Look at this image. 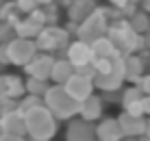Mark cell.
<instances>
[{
    "mask_svg": "<svg viewBox=\"0 0 150 141\" xmlns=\"http://www.w3.org/2000/svg\"><path fill=\"white\" fill-rule=\"evenodd\" d=\"M96 141H100V139H96Z\"/></svg>",
    "mask_w": 150,
    "mask_h": 141,
    "instance_id": "obj_42",
    "label": "cell"
},
{
    "mask_svg": "<svg viewBox=\"0 0 150 141\" xmlns=\"http://www.w3.org/2000/svg\"><path fill=\"white\" fill-rule=\"evenodd\" d=\"M39 104H46L41 96H35V93H26V96H22V98L18 100V109H20L22 113H28L30 109L39 106Z\"/></svg>",
    "mask_w": 150,
    "mask_h": 141,
    "instance_id": "obj_24",
    "label": "cell"
},
{
    "mask_svg": "<svg viewBox=\"0 0 150 141\" xmlns=\"http://www.w3.org/2000/svg\"><path fill=\"white\" fill-rule=\"evenodd\" d=\"M35 44H37L39 52H48V54L65 52V50H68V46L72 44V33L65 28V26L50 24V26H46V28L37 35Z\"/></svg>",
    "mask_w": 150,
    "mask_h": 141,
    "instance_id": "obj_4",
    "label": "cell"
},
{
    "mask_svg": "<svg viewBox=\"0 0 150 141\" xmlns=\"http://www.w3.org/2000/svg\"><path fill=\"white\" fill-rule=\"evenodd\" d=\"M96 9H98V0H72L70 7L65 9V11H68V20L70 22L81 24V22H85Z\"/></svg>",
    "mask_w": 150,
    "mask_h": 141,
    "instance_id": "obj_15",
    "label": "cell"
},
{
    "mask_svg": "<svg viewBox=\"0 0 150 141\" xmlns=\"http://www.w3.org/2000/svg\"><path fill=\"white\" fill-rule=\"evenodd\" d=\"M13 2H15V4H18V9H20V11H22L24 15H28V13H33V11H35V9H37V7H39V2H37V0H13Z\"/></svg>",
    "mask_w": 150,
    "mask_h": 141,
    "instance_id": "obj_28",
    "label": "cell"
},
{
    "mask_svg": "<svg viewBox=\"0 0 150 141\" xmlns=\"http://www.w3.org/2000/svg\"><path fill=\"white\" fill-rule=\"evenodd\" d=\"M74 74H76V67L72 65V61L68 59V56H59V59L54 61V67H52V76H50V80L57 82V85H65V82H68Z\"/></svg>",
    "mask_w": 150,
    "mask_h": 141,
    "instance_id": "obj_18",
    "label": "cell"
},
{
    "mask_svg": "<svg viewBox=\"0 0 150 141\" xmlns=\"http://www.w3.org/2000/svg\"><path fill=\"white\" fill-rule=\"evenodd\" d=\"M102 96H96V93H91L87 100H83L81 102V113H79V117L83 119H87V122H100L102 119Z\"/></svg>",
    "mask_w": 150,
    "mask_h": 141,
    "instance_id": "obj_16",
    "label": "cell"
},
{
    "mask_svg": "<svg viewBox=\"0 0 150 141\" xmlns=\"http://www.w3.org/2000/svg\"><path fill=\"white\" fill-rule=\"evenodd\" d=\"M65 89H68L76 100L83 102V100H87L91 93H96V82H94L91 76H85V74H81V72H76V74L65 82Z\"/></svg>",
    "mask_w": 150,
    "mask_h": 141,
    "instance_id": "obj_11",
    "label": "cell"
},
{
    "mask_svg": "<svg viewBox=\"0 0 150 141\" xmlns=\"http://www.w3.org/2000/svg\"><path fill=\"white\" fill-rule=\"evenodd\" d=\"M44 102L50 111L54 113L57 119H63V122H70L81 113V100H76L72 93L65 89V85H50V89L46 91Z\"/></svg>",
    "mask_w": 150,
    "mask_h": 141,
    "instance_id": "obj_1",
    "label": "cell"
},
{
    "mask_svg": "<svg viewBox=\"0 0 150 141\" xmlns=\"http://www.w3.org/2000/svg\"><path fill=\"white\" fill-rule=\"evenodd\" d=\"M109 26H111V20L105 15V11H102L100 4H98L96 11L91 13L89 18L85 20V22H81V24H79L76 37L83 39V41H89V44H94L96 39L105 37V35L109 33Z\"/></svg>",
    "mask_w": 150,
    "mask_h": 141,
    "instance_id": "obj_6",
    "label": "cell"
},
{
    "mask_svg": "<svg viewBox=\"0 0 150 141\" xmlns=\"http://www.w3.org/2000/svg\"><path fill=\"white\" fill-rule=\"evenodd\" d=\"M96 135L100 141H124V130L117 117H102L96 122Z\"/></svg>",
    "mask_w": 150,
    "mask_h": 141,
    "instance_id": "obj_13",
    "label": "cell"
},
{
    "mask_svg": "<svg viewBox=\"0 0 150 141\" xmlns=\"http://www.w3.org/2000/svg\"><path fill=\"white\" fill-rule=\"evenodd\" d=\"M91 46H94V56L96 59H120V56H124L107 35L100 37V39H96Z\"/></svg>",
    "mask_w": 150,
    "mask_h": 141,
    "instance_id": "obj_19",
    "label": "cell"
},
{
    "mask_svg": "<svg viewBox=\"0 0 150 141\" xmlns=\"http://www.w3.org/2000/svg\"><path fill=\"white\" fill-rule=\"evenodd\" d=\"M142 39H144V50L150 52V30H146V33L142 35Z\"/></svg>",
    "mask_w": 150,
    "mask_h": 141,
    "instance_id": "obj_32",
    "label": "cell"
},
{
    "mask_svg": "<svg viewBox=\"0 0 150 141\" xmlns=\"http://www.w3.org/2000/svg\"><path fill=\"white\" fill-rule=\"evenodd\" d=\"M124 74H126V80L137 82L146 74V59L139 52L137 54H126L124 56Z\"/></svg>",
    "mask_w": 150,
    "mask_h": 141,
    "instance_id": "obj_17",
    "label": "cell"
},
{
    "mask_svg": "<svg viewBox=\"0 0 150 141\" xmlns=\"http://www.w3.org/2000/svg\"><path fill=\"white\" fill-rule=\"evenodd\" d=\"M137 85L144 89V93H146V96H150V74H144V76L137 80Z\"/></svg>",
    "mask_w": 150,
    "mask_h": 141,
    "instance_id": "obj_30",
    "label": "cell"
},
{
    "mask_svg": "<svg viewBox=\"0 0 150 141\" xmlns=\"http://www.w3.org/2000/svg\"><path fill=\"white\" fill-rule=\"evenodd\" d=\"M144 96H146V93H144V89L135 82L133 87L124 89V93H122V106H126V104H131V102H135V100H142Z\"/></svg>",
    "mask_w": 150,
    "mask_h": 141,
    "instance_id": "obj_25",
    "label": "cell"
},
{
    "mask_svg": "<svg viewBox=\"0 0 150 141\" xmlns=\"http://www.w3.org/2000/svg\"><path fill=\"white\" fill-rule=\"evenodd\" d=\"M142 102H144V113L150 117V96H144L142 98Z\"/></svg>",
    "mask_w": 150,
    "mask_h": 141,
    "instance_id": "obj_33",
    "label": "cell"
},
{
    "mask_svg": "<svg viewBox=\"0 0 150 141\" xmlns=\"http://www.w3.org/2000/svg\"><path fill=\"white\" fill-rule=\"evenodd\" d=\"M0 22H2V18H0Z\"/></svg>",
    "mask_w": 150,
    "mask_h": 141,
    "instance_id": "obj_41",
    "label": "cell"
},
{
    "mask_svg": "<svg viewBox=\"0 0 150 141\" xmlns=\"http://www.w3.org/2000/svg\"><path fill=\"white\" fill-rule=\"evenodd\" d=\"M18 37V33H15V26L9 24V22H0V41L2 44H9L11 39Z\"/></svg>",
    "mask_w": 150,
    "mask_h": 141,
    "instance_id": "obj_26",
    "label": "cell"
},
{
    "mask_svg": "<svg viewBox=\"0 0 150 141\" xmlns=\"http://www.w3.org/2000/svg\"><path fill=\"white\" fill-rule=\"evenodd\" d=\"M131 0H109V4H113V7H117V9H122L124 4H128Z\"/></svg>",
    "mask_w": 150,
    "mask_h": 141,
    "instance_id": "obj_34",
    "label": "cell"
},
{
    "mask_svg": "<svg viewBox=\"0 0 150 141\" xmlns=\"http://www.w3.org/2000/svg\"><path fill=\"white\" fill-rule=\"evenodd\" d=\"M57 122L59 119L54 117V113L46 104H39V106L30 109L26 113V135H28V139L50 141L57 135V130H59Z\"/></svg>",
    "mask_w": 150,
    "mask_h": 141,
    "instance_id": "obj_2",
    "label": "cell"
},
{
    "mask_svg": "<svg viewBox=\"0 0 150 141\" xmlns=\"http://www.w3.org/2000/svg\"><path fill=\"white\" fill-rule=\"evenodd\" d=\"M48 89H50L48 80L33 78V76H28V78H26V93H35V96H41V98H44Z\"/></svg>",
    "mask_w": 150,
    "mask_h": 141,
    "instance_id": "obj_23",
    "label": "cell"
},
{
    "mask_svg": "<svg viewBox=\"0 0 150 141\" xmlns=\"http://www.w3.org/2000/svg\"><path fill=\"white\" fill-rule=\"evenodd\" d=\"M96 124L94 122H87V119H70L68 128H65V141H96Z\"/></svg>",
    "mask_w": 150,
    "mask_h": 141,
    "instance_id": "obj_8",
    "label": "cell"
},
{
    "mask_svg": "<svg viewBox=\"0 0 150 141\" xmlns=\"http://www.w3.org/2000/svg\"><path fill=\"white\" fill-rule=\"evenodd\" d=\"M2 46L7 50L9 65H20V67H26L39 52L35 39H26V37H15L9 44H2Z\"/></svg>",
    "mask_w": 150,
    "mask_h": 141,
    "instance_id": "obj_5",
    "label": "cell"
},
{
    "mask_svg": "<svg viewBox=\"0 0 150 141\" xmlns=\"http://www.w3.org/2000/svg\"><path fill=\"white\" fill-rule=\"evenodd\" d=\"M30 141H44V139H30Z\"/></svg>",
    "mask_w": 150,
    "mask_h": 141,
    "instance_id": "obj_39",
    "label": "cell"
},
{
    "mask_svg": "<svg viewBox=\"0 0 150 141\" xmlns=\"http://www.w3.org/2000/svg\"><path fill=\"white\" fill-rule=\"evenodd\" d=\"M120 119V126L124 130V137H142V135H146L148 130V119L146 115H131V113L124 111L122 115H117Z\"/></svg>",
    "mask_w": 150,
    "mask_h": 141,
    "instance_id": "obj_12",
    "label": "cell"
},
{
    "mask_svg": "<svg viewBox=\"0 0 150 141\" xmlns=\"http://www.w3.org/2000/svg\"><path fill=\"white\" fill-rule=\"evenodd\" d=\"M0 46H2V41H0Z\"/></svg>",
    "mask_w": 150,
    "mask_h": 141,
    "instance_id": "obj_40",
    "label": "cell"
},
{
    "mask_svg": "<svg viewBox=\"0 0 150 141\" xmlns=\"http://www.w3.org/2000/svg\"><path fill=\"white\" fill-rule=\"evenodd\" d=\"M4 4H7V0H0V9H2V7H4Z\"/></svg>",
    "mask_w": 150,
    "mask_h": 141,
    "instance_id": "obj_37",
    "label": "cell"
},
{
    "mask_svg": "<svg viewBox=\"0 0 150 141\" xmlns=\"http://www.w3.org/2000/svg\"><path fill=\"white\" fill-rule=\"evenodd\" d=\"M39 2V7H46V4H50V2H57V0H37Z\"/></svg>",
    "mask_w": 150,
    "mask_h": 141,
    "instance_id": "obj_36",
    "label": "cell"
},
{
    "mask_svg": "<svg viewBox=\"0 0 150 141\" xmlns=\"http://www.w3.org/2000/svg\"><path fill=\"white\" fill-rule=\"evenodd\" d=\"M0 18H2V22H9V24H18L20 20L24 18V13L18 9V4L13 2V0H7V4H4L2 9H0Z\"/></svg>",
    "mask_w": 150,
    "mask_h": 141,
    "instance_id": "obj_22",
    "label": "cell"
},
{
    "mask_svg": "<svg viewBox=\"0 0 150 141\" xmlns=\"http://www.w3.org/2000/svg\"><path fill=\"white\" fill-rule=\"evenodd\" d=\"M41 26H37L35 22H30V20L24 15L22 20H20L18 24H15V33H18V37H26V39H37V35L41 33Z\"/></svg>",
    "mask_w": 150,
    "mask_h": 141,
    "instance_id": "obj_20",
    "label": "cell"
},
{
    "mask_svg": "<svg viewBox=\"0 0 150 141\" xmlns=\"http://www.w3.org/2000/svg\"><path fill=\"white\" fill-rule=\"evenodd\" d=\"M139 9H144V11L150 13V0H142V2H139Z\"/></svg>",
    "mask_w": 150,
    "mask_h": 141,
    "instance_id": "obj_35",
    "label": "cell"
},
{
    "mask_svg": "<svg viewBox=\"0 0 150 141\" xmlns=\"http://www.w3.org/2000/svg\"><path fill=\"white\" fill-rule=\"evenodd\" d=\"M65 56L72 61V65H74L76 70L96 61V56H94V46H91L89 41L79 39V37L72 39V44L68 46V50H65Z\"/></svg>",
    "mask_w": 150,
    "mask_h": 141,
    "instance_id": "obj_7",
    "label": "cell"
},
{
    "mask_svg": "<svg viewBox=\"0 0 150 141\" xmlns=\"http://www.w3.org/2000/svg\"><path fill=\"white\" fill-rule=\"evenodd\" d=\"M0 93L20 100L26 96V80H22L18 74H0Z\"/></svg>",
    "mask_w": 150,
    "mask_h": 141,
    "instance_id": "obj_14",
    "label": "cell"
},
{
    "mask_svg": "<svg viewBox=\"0 0 150 141\" xmlns=\"http://www.w3.org/2000/svg\"><path fill=\"white\" fill-rule=\"evenodd\" d=\"M146 133L150 135V117H148V130H146Z\"/></svg>",
    "mask_w": 150,
    "mask_h": 141,
    "instance_id": "obj_38",
    "label": "cell"
},
{
    "mask_svg": "<svg viewBox=\"0 0 150 141\" xmlns=\"http://www.w3.org/2000/svg\"><path fill=\"white\" fill-rule=\"evenodd\" d=\"M54 56L48 54V52H37L30 63L24 67L26 70V76H33V78H41V80H50L52 76V67H54Z\"/></svg>",
    "mask_w": 150,
    "mask_h": 141,
    "instance_id": "obj_10",
    "label": "cell"
},
{
    "mask_svg": "<svg viewBox=\"0 0 150 141\" xmlns=\"http://www.w3.org/2000/svg\"><path fill=\"white\" fill-rule=\"evenodd\" d=\"M124 111L131 113V115H146V113H144V102H142V100H135V102L126 104V106H124Z\"/></svg>",
    "mask_w": 150,
    "mask_h": 141,
    "instance_id": "obj_29",
    "label": "cell"
},
{
    "mask_svg": "<svg viewBox=\"0 0 150 141\" xmlns=\"http://www.w3.org/2000/svg\"><path fill=\"white\" fill-rule=\"evenodd\" d=\"M126 20H128V24L133 26V30L139 33V35H144L146 30H150V13L144 11V9H137V11Z\"/></svg>",
    "mask_w": 150,
    "mask_h": 141,
    "instance_id": "obj_21",
    "label": "cell"
},
{
    "mask_svg": "<svg viewBox=\"0 0 150 141\" xmlns=\"http://www.w3.org/2000/svg\"><path fill=\"white\" fill-rule=\"evenodd\" d=\"M13 109H18V100H13V98L4 96V93H0V115H4V113L13 111Z\"/></svg>",
    "mask_w": 150,
    "mask_h": 141,
    "instance_id": "obj_27",
    "label": "cell"
},
{
    "mask_svg": "<svg viewBox=\"0 0 150 141\" xmlns=\"http://www.w3.org/2000/svg\"><path fill=\"white\" fill-rule=\"evenodd\" d=\"M107 37L115 44V48L120 50L124 56H126V54H137V52L144 50L142 35L133 30V26L128 24L126 18H120V20H115V22H111Z\"/></svg>",
    "mask_w": 150,
    "mask_h": 141,
    "instance_id": "obj_3",
    "label": "cell"
},
{
    "mask_svg": "<svg viewBox=\"0 0 150 141\" xmlns=\"http://www.w3.org/2000/svg\"><path fill=\"white\" fill-rule=\"evenodd\" d=\"M0 133L24 137L26 135V113H22L20 109H13V111L0 115Z\"/></svg>",
    "mask_w": 150,
    "mask_h": 141,
    "instance_id": "obj_9",
    "label": "cell"
},
{
    "mask_svg": "<svg viewBox=\"0 0 150 141\" xmlns=\"http://www.w3.org/2000/svg\"><path fill=\"white\" fill-rule=\"evenodd\" d=\"M0 141H30V139L18 137V135H2V133H0Z\"/></svg>",
    "mask_w": 150,
    "mask_h": 141,
    "instance_id": "obj_31",
    "label": "cell"
}]
</instances>
